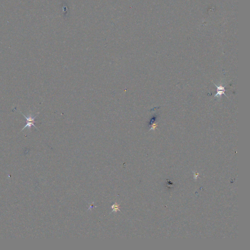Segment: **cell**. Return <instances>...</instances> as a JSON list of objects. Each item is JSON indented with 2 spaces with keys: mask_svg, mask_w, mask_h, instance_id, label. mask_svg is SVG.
Wrapping results in <instances>:
<instances>
[{
  "mask_svg": "<svg viewBox=\"0 0 250 250\" xmlns=\"http://www.w3.org/2000/svg\"><path fill=\"white\" fill-rule=\"evenodd\" d=\"M214 84L215 86H217V93L214 95V97H218L219 99H220L222 95H223V94L225 95V96L228 97L225 93L226 90L225 89V87L226 86V85L224 86H217L216 84H214Z\"/></svg>",
  "mask_w": 250,
  "mask_h": 250,
  "instance_id": "7a4b0ae2",
  "label": "cell"
},
{
  "mask_svg": "<svg viewBox=\"0 0 250 250\" xmlns=\"http://www.w3.org/2000/svg\"><path fill=\"white\" fill-rule=\"evenodd\" d=\"M157 127V124H156V123H154V124H152V128H151V129H150V130H155V129H156Z\"/></svg>",
  "mask_w": 250,
  "mask_h": 250,
  "instance_id": "3957f363",
  "label": "cell"
},
{
  "mask_svg": "<svg viewBox=\"0 0 250 250\" xmlns=\"http://www.w3.org/2000/svg\"><path fill=\"white\" fill-rule=\"evenodd\" d=\"M20 112H21V114L23 115V117H25V118L26 119V120H27V121H26V125L25 126V127L22 129V131L27 128H28V129H31V127L32 126H33L34 128L37 129V128L36 127V126L35 125V123L36 122V121H35V118L37 116V115L33 116H32V115H30L29 116H26L25 114H23L21 111H20Z\"/></svg>",
  "mask_w": 250,
  "mask_h": 250,
  "instance_id": "6da1fadb",
  "label": "cell"
}]
</instances>
